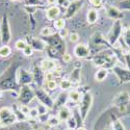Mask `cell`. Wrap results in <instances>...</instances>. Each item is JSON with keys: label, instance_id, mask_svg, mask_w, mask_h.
Returning <instances> with one entry per match:
<instances>
[{"label": "cell", "instance_id": "cell-5", "mask_svg": "<svg viewBox=\"0 0 130 130\" xmlns=\"http://www.w3.org/2000/svg\"><path fill=\"white\" fill-rule=\"evenodd\" d=\"M74 54L78 58H84L90 54V49L88 46H85L83 44H78L74 48Z\"/></svg>", "mask_w": 130, "mask_h": 130}, {"label": "cell", "instance_id": "cell-15", "mask_svg": "<svg viewBox=\"0 0 130 130\" xmlns=\"http://www.w3.org/2000/svg\"><path fill=\"white\" fill-rule=\"evenodd\" d=\"M117 73L118 75L120 76L121 80L122 81H128L130 80V72H127V71H123V70H120V69H117Z\"/></svg>", "mask_w": 130, "mask_h": 130}, {"label": "cell", "instance_id": "cell-11", "mask_svg": "<svg viewBox=\"0 0 130 130\" xmlns=\"http://www.w3.org/2000/svg\"><path fill=\"white\" fill-rule=\"evenodd\" d=\"M58 118H59V120H61V121H68L69 119L71 118V112H70L69 108L67 106H62L59 109Z\"/></svg>", "mask_w": 130, "mask_h": 130}, {"label": "cell", "instance_id": "cell-10", "mask_svg": "<svg viewBox=\"0 0 130 130\" xmlns=\"http://www.w3.org/2000/svg\"><path fill=\"white\" fill-rule=\"evenodd\" d=\"M46 16L48 20H56L59 16V8L57 6H51L46 10Z\"/></svg>", "mask_w": 130, "mask_h": 130}, {"label": "cell", "instance_id": "cell-37", "mask_svg": "<svg viewBox=\"0 0 130 130\" xmlns=\"http://www.w3.org/2000/svg\"><path fill=\"white\" fill-rule=\"evenodd\" d=\"M28 2H29L30 5H32L35 3H40V0H28Z\"/></svg>", "mask_w": 130, "mask_h": 130}, {"label": "cell", "instance_id": "cell-6", "mask_svg": "<svg viewBox=\"0 0 130 130\" xmlns=\"http://www.w3.org/2000/svg\"><path fill=\"white\" fill-rule=\"evenodd\" d=\"M129 101V95L128 93L126 92H123V93H120L117 97H116V99H115V103L117 104V106H120L121 107V109H122V106H126V104L128 103Z\"/></svg>", "mask_w": 130, "mask_h": 130}, {"label": "cell", "instance_id": "cell-16", "mask_svg": "<svg viewBox=\"0 0 130 130\" xmlns=\"http://www.w3.org/2000/svg\"><path fill=\"white\" fill-rule=\"evenodd\" d=\"M69 98H70V100L73 101V102H78V101L80 100V98H81V95H80L79 92L73 90V91H71V92L69 93Z\"/></svg>", "mask_w": 130, "mask_h": 130}, {"label": "cell", "instance_id": "cell-38", "mask_svg": "<svg viewBox=\"0 0 130 130\" xmlns=\"http://www.w3.org/2000/svg\"><path fill=\"white\" fill-rule=\"evenodd\" d=\"M57 1V0H47V3L48 4H50V5H52V4H54Z\"/></svg>", "mask_w": 130, "mask_h": 130}, {"label": "cell", "instance_id": "cell-20", "mask_svg": "<svg viewBox=\"0 0 130 130\" xmlns=\"http://www.w3.org/2000/svg\"><path fill=\"white\" fill-rule=\"evenodd\" d=\"M118 5H119V8H121V9L130 10V0H123V1L119 2Z\"/></svg>", "mask_w": 130, "mask_h": 130}, {"label": "cell", "instance_id": "cell-43", "mask_svg": "<svg viewBox=\"0 0 130 130\" xmlns=\"http://www.w3.org/2000/svg\"><path fill=\"white\" fill-rule=\"evenodd\" d=\"M68 130H74V129H71V128H69V129H68Z\"/></svg>", "mask_w": 130, "mask_h": 130}, {"label": "cell", "instance_id": "cell-7", "mask_svg": "<svg viewBox=\"0 0 130 130\" xmlns=\"http://www.w3.org/2000/svg\"><path fill=\"white\" fill-rule=\"evenodd\" d=\"M55 69H56V63H55V61H53L51 59H45L41 63V70L44 72H47V73L52 72Z\"/></svg>", "mask_w": 130, "mask_h": 130}, {"label": "cell", "instance_id": "cell-12", "mask_svg": "<svg viewBox=\"0 0 130 130\" xmlns=\"http://www.w3.org/2000/svg\"><path fill=\"white\" fill-rule=\"evenodd\" d=\"M86 19H88V22H89L90 24L96 23V21L98 20V12H97L96 9H94V8L89 9L88 16H86Z\"/></svg>", "mask_w": 130, "mask_h": 130}, {"label": "cell", "instance_id": "cell-2", "mask_svg": "<svg viewBox=\"0 0 130 130\" xmlns=\"http://www.w3.org/2000/svg\"><path fill=\"white\" fill-rule=\"evenodd\" d=\"M0 34H1V41L4 45H7L10 38H12V34H10V28H9V24H8V20L7 17L4 16L2 18V22H1V26H0Z\"/></svg>", "mask_w": 130, "mask_h": 130}, {"label": "cell", "instance_id": "cell-1", "mask_svg": "<svg viewBox=\"0 0 130 130\" xmlns=\"http://www.w3.org/2000/svg\"><path fill=\"white\" fill-rule=\"evenodd\" d=\"M17 121V116L8 107H2L0 109V124L7 126Z\"/></svg>", "mask_w": 130, "mask_h": 130}, {"label": "cell", "instance_id": "cell-39", "mask_svg": "<svg viewBox=\"0 0 130 130\" xmlns=\"http://www.w3.org/2000/svg\"><path fill=\"white\" fill-rule=\"evenodd\" d=\"M77 130H86V129H85V128H83V127H80V128H78Z\"/></svg>", "mask_w": 130, "mask_h": 130}, {"label": "cell", "instance_id": "cell-23", "mask_svg": "<svg viewBox=\"0 0 130 130\" xmlns=\"http://www.w3.org/2000/svg\"><path fill=\"white\" fill-rule=\"evenodd\" d=\"M41 35L42 36H44V37H49L51 35H53V30L49 27H45V28H43L42 31H41Z\"/></svg>", "mask_w": 130, "mask_h": 130}, {"label": "cell", "instance_id": "cell-14", "mask_svg": "<svg viewBox=\"0 0 130 130\" xmlns=\"http://www.w3.org/2000/svg\"><path fill=\"white\" fill-rule=\"evenodd\" d=\"M20 78H19V80H20V82L21 83H28V82H30L31 81V76L30 75L26 72V71H20Z\"/></svg>", "mask_w": 130, "mask_h": 130}, {"label": "cell", "instance_id": "cell-13", "mask_svg": "<svg viewBox=\"0 0 130 130\" xmlns=\"http://www.w3.org/2000/svg\"><path fill=\"white\" fill-rule=\"evenodd\" d=\"M107 69L103 68V69H100L97 71V73L95 74V79L97 81H103L106 77H107Z\"/></svg>", "mask_w": 130, "mask_h": 130}, {"label": "cell", "instance_id": "cell-22", "mask_svg": "<svg viewBox=\"0 0 130 130\" xmlns=\"http://www.w3.org/2000/svg\"><path fill=\"white\" fill-rule=\"evenodd\" d=\"M15 46H16V48L19 49V50H24V48L27 46V44H26V42H25L24 40H19V41L16 42Z\"/></svg>", "mask_w": 130, "mask_h": 130}, {"label": "cell", "instance_id": "cell-18", "mask_svg": "<svg viewBox=\"0 0 130 130\" xmlns=\"http://www.w3.org/2000/svg\"><path fill=\"white\" fill-rule=\"evenodd\" d=\"M66 22H64V19H56L55 22H54V28L57 30H61L64 28Z\"/></svg>", "mask_w": 130, "mask_h": 130}, {"label": "cell", "instance_id": "cell-19", "mask_svg": "<svg viewBox=\"0 0 130 130\" xmlns=\"http://www.w3.org/2000/svg\"><path fill=\"white\" fill-rule=\"evenodd\" d=\"M80 70L79 69H76L74 72H72L71 74V82H78L79 79H80Z\"/></svg>", "mask_w": 130, "mask_h": 130}, {"label": "cell", "instance_id": "cell-42", "mask_svg": "<svg viewBox=\"0 0 130 130\" xmlns=\"http://www.w3.org/2000/svg\"><path fill=\"white\" fill-rule=\"evenodd\" d=\"M12 1H14V2H16V1H18V0H12Z\"/></svg>", "mask_w": 130, "mask_h": 130}, {"label": "cell", "instance_id": "cell-35", "mask_svg": "<svg viewBox=\"0 0 130 130\" xmlns=\"http://www.w3.org/2000/svg\"><path fill=\"white\" fill-rule=\"evenodd\" d=\"M68 125H69V127H70L71 129H73V128L75 127V125H76V122H75V120H74V119L70 118L69 120H68Z\"/></svg>", "mask_w": 130, "mask_h": 130}, {"label": "cell", "instance_id": "cell-30", "mask_svg": "<svg viewBox=\"0 0 130 130\" xmlns=\"http://www.w3.org/2000/svg\"><path fill=\"white\" fill-rule=\"evenodd\" d=\"M68 35H69V31H68V29L63 28V29L59 30V37H60L61 39H64V38H67V37H68Z\"/></svg>", "mask_w": 130, "mask_h": 130}, {"label": "cell", "instance_id": "cell-33", "mask_svg": "<svg viewBox=\"0 0 130 130\" xmlns=\"http://www.w3.org/2000/svg\"><path fill=\"white\" fill-rule=\"evenodd\" d=\"M62 59H63V61L64 62H70L71 60H72V56L70 55V54H68V53H64L63 55H62Z\"/></svg>", "mask_w": 130, "mask_h": 130}, {"label": "cell", "instance_id": "cell-26", "mask_svg": "<svg viewBox=\"0 0 130 130\" xmlns=\"http://www.w3.org/2000/svg\"><path fill=\"white\" fill-rule=\"evenodd\" d=\"M32 51H34V49H32V47H31L30 45H27V46L24 48L23 53H24V55H26V56H30L31 54H32Z\"/></svg>", "mask_w": 130, "mask_h": 130}, {"label": "cell", "instance_id": "cell-29", "mask_svg": "<svg viewBox=\"0 0 130 130\" xmlns=\"http://www.w3.org/2000/svg\"><path fill=\"white\" fill-rule=\"evenodd\" d=\"M78 40H79V36H78V34H76V32H72L70 35V41L71 42L76 43V42H78Z\"/></svg>", "mask_w": 130, "mask_h": 130}, {"label": "cell", "instance_id": "cell-34", "mask_svg": "<svg viewBox=\"0 0 130 130\" xmlns=\"http://www.w3.org/2000/svg\"><path fill=\"white\" fill-rule=\"evenodd\" d=\"M102 1L103 0H90V2L94 5V6H101V4H102Z\"/></svg>", "mask_w": 130, "mask_h": 130}, {"label": "cell", "instance_id": "cell-27", "mask_svg": "<svg viewBox=\"0 0 130 130\" xmlns=\"http://www.w3.org/2000/svg\"><path fill=\"white\" fill-rule=\"evenodd\" d=\"M57 4L58 5H60V6H62V7H66V8H68L69 7V5H70V1L69 0H57Z\"/></svg>", "mask_w": 130, "mask_h": 130}, {"label": "cell", "instance_id": "cell-25", "mask_svg": "<svg viewBox=\"0 0 130 130\" xmlns=\"http://www.w3.org/2000/svg\"><path fill=\"white\" fill-rule=\"evenodd\" d=\"M46 85H47V88H48L49 90L53 91V90H55V89H56L57 83H56V81H55V80H50V81H47Z\"/></svg>", "mask_w": 130, "mask_h": 130}, {"label": "cell", "instance_id": "cell-9", "mask_svg": "<svg viewBox=\"0 0 130 130\" xmlns=\"http://www.w3.org/2000/svg\"><path fill=\"white\" fill-rule=\"evenodd\" d=\"M106 8H107V15L109 16L110 18H112V19L118 20V19H122L124 17V15L122 14V12H120V10H119L118 8H116V7L106 6Z\"/></svg>", "mask_w": 130, "mask_h": 130}, {"label": "cell", "instance_id": "cell-21", "mask_svg": "<svg viewBox=\"0 0 130 130\" xmlns=\"http://www.w3.org/2000/svg\"><path fill=\"white\" fill-rule=\"evenodd\" d=\"M59 86H60V89H62V90H69V89H71V86H72V82L70 80H61Z\"/></svg>", "mask_w": 130, "mask_h": 130}, {"label": "cell", "instance_id": "cell-8", "mask_svg": "<svg viewBox=\"0 0 130 130\" xmlns=\"http://www.w3.org/2000/svg\"><path fill=\"white\" fill-rule=\"evenodd\" d=\"M120 32H121V24L119 21H117L113 28H112V31H111V34L108 36V40L110 41V43H113L117 41V38L119 37V35H120Z\"/></svg>", "mask_w": 130, "mask_h": 130}, {"label": "cell", "instance_id": "cell-4", "mask_svg": "<svg viewBox=\"0 0 130 130\" xmlns=\"http://www.w3.org/2000/svg\"><path fill=\"white\" fill-rule=\"evenodd\" d=\"M92 101H93V98H92V95L91 94H86L83 97L81 105H80V110H81V113H82V119H85L86 113H88L90 107H91Z\"/></svg>", "mask_w": 130, "mask_h": 130}, {"label": "cell", "instance_id": "cell-28", "mask_svg": "<svg viewBox=\"0 0 130 130\" xmlns=\"http://www.w3.org/2000/svg\"><path fill=\"white\" fill-rule=\"evenodd\" d=\"M124 39H125L126 44H127V45L129 46V48H130V30H129V29L125 30V32H124Z\"/></svg>", "mask_w": 130, "mask_h": 130}, {"label": "cell", "instance_id": "cell-31", "mask_svg": "<svg viewBox=\"0 0 130 130\" xmlns=\"http://www.w3.org/2000/svg\"><path fill=\"white\" fill-rule=\"evenodd\" d=\"M20 110H21V112H22L23 115H29V112H30V109L26 106V105H22L20 107Z\"/></svg>", "mask_w": 130, "mask_h": 130}, {"label": "cell", "instance_id": "cell-40", "mask_svg": "<svg viewBox=\"0 0 130 130\" xmlns=\"http://www.w3.org/2000/svg\"><path fill=\"white\" fill-rule=\"evenodd\" d=\"M1 96H2V91L0 90V98H1Z\"/></svg>", "mask_w": 130, "mask_h": 130}, {"label": "cell", "instance_id": "cell-41", "mask_svg": "<svg viewBox=\"0 0 130 130\" xmlns=\"http://www.w3.org/2000/svg\"><path fill=\"white\" fill-rule=\"evenodd\" d=\"M38 130H45V129H44V128H39Z\"/></svg>", "mask_w": 130, "mask_h": 130}, {"label": "cell", "instance_id": "cell-17", "mask_svg": "<svg viewBox=\"0 0 130 130\" xmlns=\"http://www.w3.org/2000/svg\"><path fill=\"white\" fill-rule=\"evenodd\" d=\"M10 52H12V50H10V48L7 46V45H3L1 48H0V56L2 57H7Z\"/></svg>", "mask_w": 130, "mask_h": 130}, {"label": "cell", "instance_id": "cell-36", "mask_svg": "<svg viewBox=\"0 0 130 130\" xmlns=\"http://www.w3.org/2000/svg\"><path fill=\"white\" fill-rule=\"evenodd\" d=\"M125 58H126V63H127V66H128V68L130 69V54H129V53H127L126 55H125Z\"/></svg>", "mask_w": 130, "mask_h": 130}, {"label": "cell", "instance_id": "cell-3", "mask_svg": "<svg viewBox=\"0 0 130 130\" xmlns=\"http://www.w3.org/2000/svg\"><path fill=\"white\" fill-rule=\"evenodd\" d=\"M82 4H83V0H74V1H72L69 7L67 8V12L64 14V18H67V19L72 18L82 7Z\"/></svg>", "mask_w": 130, "mask_h": 130}, {"label": "cell", "instance_id": "cell-24", "mask_svg": "<svg viewBox=\"0 0 130 130\" xmlns=\"http://www.w3.org/2000/svg\"><path fill=\"white\" fill-rule=\"evenodd\" d=\"M59 124V119L55 118V117H51L48 120V125L50 126H57Z\"/></svg>", "mask_w": 130, "mask_h": 130}, {"label": "cell", "instance_id": "cell-32", "mask_svg": "<svg viewBox=\"0 0 130 130\" xmlns=\"http://www.w3.org/2000/svg\"><path fill=\"white\" fill-rule=\"evenodd\" d=\"M39 113H40V111H39V109H37V108H32V109H30V112H29L31 118H37L39 116Z\"/></svg>", "mask_w": 130, "mask_h": 130}]
</instances>
